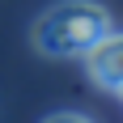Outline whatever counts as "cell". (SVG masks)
Masks as SVG:
<instances>
[{
  "mask_svg": "<svg viewBox=\"0 0 123 123\" xmlns=\"http://www.w3.org/2000/svg\"><path fill=\"white\" fill-rule=\"evenodd\" d=\"M111 30V13L93 0H64L34 21V47L43 55H85Z\"/></svg>",
  "mask_w": 123,
  "mask_h": 123,
  "instance_id": "cell-1",
  "label": "cell"
},
{
  "mask_svg": "<svg viewBox=\"0 0 123 123\" xmlns=\"http://www.w3.org/2000/svg\"><path fill=\"white\" fill-rule=\"evenodd\" d=\"M85 68H89V76H93L102 89H115V85H119V81H123V30H119V34L106 30V34L85 51Z\"/></svg>",
  "mask_w": 123,
  "mask_h": 123,
  "instance_id": "cell-2",
  "label": "cell"
},
{
  "mask_svg": "<svg viewBox=\"0 0 123 123\" xmlns=\"http://www.w3.org/2000/svg\"><path fill=\"white\" fill-rule=\"evenodd\" d=\"M43 123H93V119H85V115H68V111H60V115H51V119H43Z\"/></svg>",
  "mask_w": 123,
  "mask_h": 123,
  "instance_id": "cell-3",
  "label": "cell"
},
{
  "mask_svg": "<svg viewBox=\"0 0 123 123\" xmlns=\"http://www.w3.org/2000/svg\"><path fill=\"white\" fill-rule=\"evenodd\" d=\"M115 93H119V98H123V81H119V85H115Z\"/></svg>",
  "mask_w": 123,
  "mask_h": 123,
  "instance_id": "cell-4",
  "label": "cell"
}]
</instances>
